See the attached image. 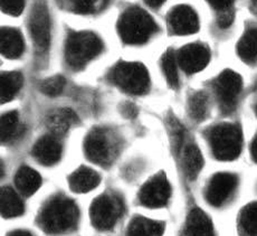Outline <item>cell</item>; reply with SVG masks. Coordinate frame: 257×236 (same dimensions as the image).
<instances>
[{"label":"cell","instance_id":"1","mask_svg":"<svg viewBox=\"0 0 257 236\" xmlns=\"http://www.w3.org/2000/svg\"><path fill=\"white\" fill-rule=\"evenodd\" d=\"M77 219V206L65 197L49 200L39 215V223L48 234L65 233L76 225Z\"/></svg>","mask_w":257,"mask_h":236},{"label":"cell","instance_id":"2","mask_svg":"<svg viewBox=\"0 0 257 236\" xmlns=\"http://www.w3.org/2000/svg\"><path fill=\"white\" fill-rule=\"evenodd\" d=\"M157 25L152 17L139 7H131L121 15L117 24L118 35L128 45H140L155 34Z\"/></svg>","mask_w":257,"mask_h":236},{"label":"cell","instance_id":"3","mask_svg":"<svg viewBox=\"0 0 257 236\" xmlns=\"http://www.w3.org/2000/svg\"><path fill=\"white\" fill-rule=\"evenodd\" d=\"M103 44L95 34L77 32L68 36L65 43V60L74 70H81L100 55Z\"/></svg>","mask_w":257,"mask_h":236},{"label":"cell","instance_id":"4","mask_svg":"<svg viewBox=\"0 0 257 236\" xmlns=\"http://www.w3.org/2000/svg\"><path fill=\"white\" fill-rule=\"evenodd\" d=\"M110 80L114 84L130 94H143L150 85L149 73L140 63L121 62L112 68Z\"/></svg>","mask_w":257,"mask_h":236},{"label":"cell","instance_id":"5","mask_svg":"<svg viewBox=\"0 0 257 236\" xmlns=\"http://www.w3.org/2000/svg\"><path fill=\"white\" fill-rule=\"evenodd\" d=\"M241 131L237 126L222 124L209 131V142L217 159L233 160L241 150Z\"/></svg>","mask_w":257,"mask_h":236},{"label":"cell","instance_id":"6","mask_svg":"<svg viewBox=\"0 0 257 236\" xmlns=\"http://www.w3.org/2000/svg\"><path fill=\"white\" fill-rule=\"evenodd\" d=\"M84 151L88 159L97 165H110L116 154V144L110 132L93 129L84 141Z\"/></svg>","mask_w":257,"mask_h":236},{"label":"cell","instance_id":"7","mask_svg":"<svg viewBox=\"0 0 257 236\" xmlns=\"http://www.w3.org/2000/svg\"><path fill=\"white\" fill-rule=\"evenodd\" d=\"M123 204L115 195H102L91 206V220L100 230L111 229L121 217Z\"/></svg>","mask_w":257,"mask_h":236},{"label":"cell","instance_id":"8","mask_svg":"<svg viewBox=\"0 0 257 236\" xmlns=\"http://www.w3.org/2000/svg\"><path fill=\"white\" fill-rule=\"evenodd\" d=\"M28 26L36 50L41 53L46 52L51 42V19L45 4L38 2L33 7Z\"/></svg>","mask_w":257,"mask_h":236},{"label":"cell","instance_id":"9","mask_svg":"<svg viewBox=\"0 0 257 236\" xmlns=\"http://www.w3.org/2000/svg\"><path fill=\"white\" fill-rule=\"evenodd\" d=\"M215 92L221 109L229 112L235 107L241 91V78L233 71H224L216 78Z\"/></svg>","mask_w":257,"mask_h":236},{"label":"cell","instance_id":"10","mask_svg":"<svg viewBox=\"0 0 257 236\" xmlns=\"http://www.w3.org/2000/svg\"><path fill=\"white\" fill-rule=\"evenodd\" d=\"M171 196V187L166 176L157 175L151 178L140 190L139 199L147 207L158 208L166 206Z\"/></svg>","mask_w":257,"mask_h":236},{"label":"cell","instance_id":"11","mask_svg":"<svg viewBox=\"0 0 257 236\" xmlns=\"http://www.w3.org/2000/svg\"><path fill=\"white\" fill-rule=\"evenodd\" d=\"M238 179L233 174H217L209 181L206 190V198L212 206H221L227 200L236 189Z\"/></svg>","mask_w":257,"mask_h":236},{"label":"cell","instance_id":"12","mask_svg":"<svg viewBox=\"0 0 257 236\" xmlns=\"http://www.w3.org/2000/svg\"><path fill=\"white\" fill-rule=\"evenodd\" d=\"M178 64L188 74L200 72L210 60V52L201 44H189L178 52Z\"/></svg>","mask_w":257,"mask_h":236},{"label":"cell","instance_id":"13","mask_svg":"<svg viewBox=\"0 0 257 236\" xmlns=\"http://www.w3.org/2000/svg\"><path fill=\"white\" fill-rule=\"evenodd\" d=\"M168 25L176 35H190L199 28V19L194 9L188 6H178L168 16Z\"/></svg>","mask_w":257,"mask_h":236},{"label":"cell","instance_id":"14","mask_svg":"<svg viewBox=\"0 0 257 236\" xmlns=\"http://www.w3.org/2000/svg\"><path fill=\"white\" fill-rule=\"evenodd\" d=\"M62 145L56 136H45L34 146L33 156L42 165L52 166L59 161L62 157Z\"/></svg>","mask_w":257,"mask_h":236},{"label":"cell","instance_id":"15","mask_svg":"<svg viewBox=\"0 0 257 236\" xmlns=\"http://www.w3.org/2000/svg\"><path fill=\"white\" fill-rule=\"evenodd\" d=\"M187 236H215L210 218L199 208H194L187 217Z\"/></svg>","mask_w":257,"mask_h":236},{"label":"cell","instance_id":"16","mask_svg":"<svg viewBox=\"0 0 257 236\" xmlns=\"http://www.w3.org/2000/svg\"><path fill=\"white\" fill-rule=\"evenodd\" d=\"M100 180L101 178L96 171L86 168V167H81L70 176L68 183H70V187L73 191L83 194L97 187Z\"/></svg>","mask_w":257,"mask_h":236},{"label":"cell","instance_id":"17","mask_svg":"<svg viewBox=\"0 0 257 236\" xmlns=\"http://www.w3.org/2000/svg\"><path fill=\"white\" fill-rule=\"evenodd\" d=\"M77 121L76 114L70 109H58L53 111L47 117V128L54 136H63Z\"/></svg>","mask_w":257,"mask_h":236},{"label":"cell","instance_id":"18","mask_svg":"<svg viewBox=\"0 0 257 236\" xmlns=\"http://www.w3.org/2000/svg\"><path fill=\"white\" fill-rule=\"evenodd\" d=\"M0 50L7 58H17L23 54L24 42L18 31L14 28L5 27L0 35Z\"/></svg>","mask_w":257,"mask_h":236},{"label":"cell","instance_id":"19","mask_svg":"<svg viewBox=\"0 0 257 236\" xmlns=\"http://www.w3.org/2000/svg\"><path fill=\"white\" fill-rule=\"evenodd\" d=\"M165 225L157 222V220L149 219L142 216L131 220V223L127 226V236H161L164 234Z\"/></svg>","mask_w":257,"mask_h":236},{"label":"cell","instance_id":"20","mask_svg":"<svg viewBox=\"0 0 257 236\" xmlns=\"http://www.w3.org/2000/svg\"><path fill=\"white\" fill-rule=\"evenodd\" d=\"M204 158L198 147L194 145L187 146L182 152V169L188 179H195L202 169Z\"/></svg>","mask_w":257,"mask_h":236},{"label":"cell","instance_id":"21","mask_svg":"<svg viewBox=\"0 0 257 236\" xmlns=\"http://www.w3.org/2000/svg\"><path fill=\"white\" fill-rule=\"evenodd\" d=\"M15 183H16L17 188L22 194L29 196L33 195L39 188L42 179L41 176L34 169L29 168V167H22L17 171Z\"/></svg>","mask_w":257,"mask_h":236},{"label":"cell","instance_id":"22","mask_svg":"<svg viewBox=\"0 0 257 236\" xmlns=\"http://www.w3.org/2000/svg\"><path fill=\"white\" fill-rule=\"evenodd\" d=\"M24 204L19 196L12 188L2 190V215L5 218H12L22 215Z\"/></svg>","mask_w":257,"mask_h":236},{"label":"cell","instance_id":"23","mask_svg":"<svg viewBox=\"0 0 257 236\" xmlns=\"http://www.w3.org/2000/svg\"><path fill=\"white\" fill-rule=\"evenodd\" d=\"M23 85V75L18 72H7L2 75L0 97L2 103L11 101L17 94Z\"/></svg>","mask_w":257,"mask_h":236},{"label":"cell","instance_id":"24","mask_svg":"<svg viewBox=\"0 0 257 236\" xmlns=\"http://www.w3.org/2000/svg\"><path fill=\"white\" fill-rule=\"evenodd\" d=\"M237 52L246 62L257 61V29H249L244 34L237 46Z\"/></svg>","mask_w":257,"mask_h":236},{"label":"cell","instance_id":"25","mask_svg":"<svg viewBox=\"0 0 257 236\" xmlns=\"http://www.w3.org/2000/svg\"><path fill=\"white\" fill-rule=\"evenodd\" d=\"M22 126L19 122V116L16 112H8L2 116V126H0V136L3 142H9L21 135Z\"/></svg>","mask_w":257,"mask_h":236},{"label":"cell","instance_id":"26","mask_svg":"<svg viewBox=\"0 0 257 236\" xmlns=\"http://www.w3.org/2000/svg\"><path fill=\"white\" fill-rule=\"evenodd\" d=\"M188 110L192 119L202 121L208 113V96L204 92H196L188 102Z\"/></svg>","mask_w":257,"mask_h":236},{"label":"cell","instance_id":"27","mask_svg":"<svg viewBox=\"0 0 257 236\" xmlns=\"http://www.w3.org/2000/svg\"><path fill=\"white\" fill-rule=\"evenodd\" d=\"M177 55L175 52L167 51L164 56H162L161 61V67L164 71V74L166 76V80L172 88L178 87L179 84V77H178V71H177Z\"/></svg>","mask_w":257,"mask_h":236},{"label":"cell","instance_id":"28","mask_svg":"<svg viewBox=\"0 0 257 236\" xmlns=\"http://www.w3.org/2000/svg\"><path fill=\"white\" fill-rule=\"evenodd\" d=\"M239 226L243 232L257 236V203L247 205L240 214Z\"/></svg>","mask_w":257,"mask_h":236},{"label":"cell","instance_id":"29","mask_svg":"<svg viewBox=\"0 0 257 236\" xmlns=\"http://www.w3.org/2000/svg\"><path fill=\"white\" fill-rule=\"evenodd\" d=\"M167 125L168 130H169L172 151H174L176 155H178L181 150L182 141H184V128H182L180 122L178 121L174 115L168 116Z\"/></svg>","mask_w":257,"mask_h":236},{"label":"cell","instance_id":"30","mask_svg":"<svg viewBox=\"0 0 257 236\" xmlns=\"http://www.w3.org/2000/svg\"><path fill=\"white\" fill-rule=\"evenodd\" d=\"M64 86H65V78L61 75H55L42 82L41 91L45 95L56 96L63 91Z\"/></svg>","mask_w":257,"mask_h":236},{"label":"cell","instance_id":"31","mask_svg":"<svg viewBox=\"0 0 257 236\" xmlns=\"http://www.w3.org/2000/svg\"><path fill=\"white\" fill-rule=\"evenodd\" d=\"M0 2H2L3 12L12 16H18L25 6V0H0Z\"/></svg>","mask_w":257,"mask_h":236},{"label":"cell","instance_id":"32","mask_svg":"<svg viewBox=\"0 0 257 236\" xmlns=\"http://www.w3.org/2000/svg\"><path fill=\"white\" fill-rule=\"evenodd\" d=\"M68 6L77 14H90L94 9V0H66Z\"/></svg>","mask_w":257,"mask_h":236},{"label":"cell","instance_id":"33","mask_svg":"<svg viewBox=\"0 0 257 236\" xmlns=\"http://www.w3.org/2000/svg\"><path fill=\"white\" fill-rule=\"evenodd\" d=\"M234 22V12L231 9H225V11L219 12L218 18H217V23H218L219 27L227 28L229 27Z\"/></svg>","mask_w":257,"mask_h":236},{"label":"cell","instance_id":"34","mask_svg":"<svg viewBox=\"0 0 257 236\" xmlns=\"http://www.w3.org/2000/svg\"><path fill=\"white\" fill-rule=\"evenodd\" d=\"M121 113L123 116H125L126 119H133L138 114L137 106L131 102H125L124 104L121 105Z\"/></svg>","mask_w":257,"mask_h":236},{"label":"cell","instance_id":"35","mask_svg":"<svg viewBox=\"0 0 257 236\" xmlns=\"http://www.w3.org/2000/svg\"><path fill=\"white\" fill-rule=\"evenodd\" d=\"M210 6L216 8L217 11H225V9H229L231 5H233L234 0H207Z\"/></svg>","mask_w":257,"mask_h":236},{"label":"cell","instance_id":"36","mask_svg":"<svg viewBox=\"0 0 257 236\" xmlns=\"http://www.w3.org/2000/svg\"><path fill=\"white\" fill-rule=\"evenodd\" d=\"M250 152H251V157H253V159L257 162V136L254 138L253 142H251Z\"/></svg>","mask_w":257,"mask_h":236},{"label":"cell","instance_id":"37","mask_svg":"<svg viewBox=\"0 0 257 236\" xmlns=\"http://www.w3.org/2000/svg\"><path fill=\"white\" fill-rule=\"evenodd\" d=\"M145 2L152 7H158V6H160V5L164 4L166 0H145Z\"/></svg>","mask_w":257,"mask_h":236},{"label":"cell","instance_id":"38","mask_svg":"<svg viewBox=\"0 0 257 236\" xmlns=\"http://www.w3.org/2000/svg\"><path fill=\"white\" fill-rule=\"evenodd\" d=\"M8 236H33V234L26 232V230H16V232H13Z\"/></svg>","mask_w":257,"mask_h":236},{"label":"cell","instance_id":"39","mask_svg":"<svg viewBox=\"0 0 257 236\" xmlns=\"http://www.w3.org/2000/svg\"><path fill=\"white\" fill-rule=\"evenodd\" d=\"M249 8L253 14L257 15V0H250L249 3Z\"/></svg>","mask_w":257,"mask_h":236},{"label":"cell","instance_id":"40","mask_svg":"<svg viewBox=\"0 0 257 236\" xmlns=\"http://www.w3.org/2000/svg\"><path fill=\"white\" fill-rule=\"evenodd\" d=\"M256 114H257V105H256Z\"/></svg>","mask_w":257,"mask_h":236}]
</instances>
